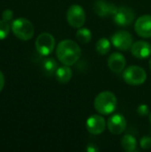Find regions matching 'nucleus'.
Listing matches in <instances>:
<instances>
[{
  "instance_id": "obj_10",
  "label": "nucleus",
  "mask_w": 151,
  "mask_h": 152,
  "mask_svg": "<svg viewBox=\"0 0 151 152\" xmlns=\"http://www.w3.org/2000/svg\"><path fill=\"white\" fill-rule=\"evenodd\" d=\"M107 126L109 131L116 135L121 134L126 129L127 124L125 117L121 114H114L108 119Z\"/></svg>"
},
{
  "instance_id": "obj_17",
  "label": "nucleus",
  "mask_w": 151,
  "mask_h": 152,
  "mask_svg": "<svg viewBox=\"0 0 151 152\" xmlns=\"http://www.w3.org/2000/svg\"><path fill=\"white\" fill-rule=\"evenodd\" d=\"M58 69V63L53 58H46L43 61V69L47 76L55 75Z\"/></svg>"
},
{
  "instance_id": "obj_3",
  "label": "nucleus",
  "mask_w": 151,
  "mask_h": 152,
  "mask_svg": "<svg viewBox=\"0 0 151 152\" xmlns=\"http://www.w3.org/2000/svg\"><path fill=\"white\" fill-rule=\"evenodd\" d=\"M12 31L14 36L22 40H30L35 34V28L32 22L25 18H18L12 23Z\"/></svg>"
},
{
  "instance_id": "obj_13",
  "label": "nucleus",
  "mask_w": 151,
  "mask_h": 152,
  "mask_svg": "<svg viewBox=\"0 0 151 152\" xmlns=\"http://www.w3.org/2000/svg\"><path fill=\"white\" fill-rule=\"evenodd\" d=\"M132 54L137 59H146L151 55V45L150 43L140 40L133 44L131 47Z\"/></svg>"
},
{
  "instance_id": "obj_9",
  "label": "nucleus",
  "mask_w": 151,
  "mask_h": 152,
  "mask_svg": "<svg viewBox=\"0 0 151 152\" xmlns=\"http://www.w3.org/2000/svg\"><path fill=\"white\" fill-rule=\"evenodd\" d=\"M85 126L90 134L93 135H98L105 131L107 123L104 118L101 115H92L87 118Z\"/></svg>"
},
{
  "instance_id": "obj_2",
  "label": "nucleus",
  "mask_w": 151,
  "mask_h": 152,
  "mask_svg": "<svg viewBox=\"0 0 151 152\" xmlns=\"http://www.w3.org/2000/svg\"><path fill=\"white\" fill-rule=\"evenodd\" d=\"M117 100L116 95L109 91L100 93L94 99L93 106L95 110L101 115H109L117 108Z\"/></svg>"
},
{
  "instance_id": "obj_15",
  "label": "nucleus",
  "mask_w": 151,
  "mask_h": 152,
  "mask_svg": "<svg viewBox=\"0 0 151 152\" xmlns=\"http://www.w3.org/2000/svg\"><path fill=\"white\" fill-rule=\"evenodd\" d=\"M56 79L61 84H67L72 78V69L68 65L61 66L57 69L55 72Z\"/></svg>"
},
{
  "instance_id": "obj_14",
  "label": "nucleus",
  "mask_w": 151,
  "mask_h": 152,
  "mask_svg": "<svg viewBox=\"0 0 151 152\" xmlns=\"http://www.w3.org/2000/svg\"><path fill=\"white\" fill-rule=\"evenodd\" d=\"M108 66L112 72L121 73L126 66V60L122 53H113L108 59Z\"/></svg>"
},
{
  "instance_id": "obj_11",
  "label": "nucleus",
  "mask_w": 151,
  "mask_h": 152,
  "mask_svg": "<svg viewBox=\"0 0 151 152\" xmlns=\"http://www.w3.org/2000/svg\"><path fill=\"white\" fill-rule=\"evenodd\" d=\"M134 29L137 35L143 38L151 37V15L145 14L139 17L134 24Z\"/></svg>"
},
{
  "instance_id": "obj_5",
  "label": "nucleus",
  "mask_w": 151,
  "mask_h": 152,
  "mask_svg": "<svg viewBox=\"0 0 151 152\" xmlns=\"http://www.w3.org/2000/svg\"><path fill=\"white\" fill-rule=\"evenodd\" d=\"M67 20L69 26L80 28L86 20V14L84 8L79 4H72L67 11Z\"/></svg>"
},
{
  "instance_id": "obj_21",
  "label": "nucleus",
  "mask_w": 151,
  "mask_h": 152,
  "mask_svg": "<svg viewBox=\"0 0 151 152\" xmlns=\"http://www.w3.org/2000/svg\"><path fill=\"white\" fill-rule=\"evenodd\" d=\"M140 146L143 150H149L151 148V137L143 136L140 141Z\"/></svg>"
},
{
  "instance_id": "obj_6",
  "label": "nucleus",
  "mask_w": 151,
  "mask_h": 152,
  "mask_svg": "<svg viewBox=\"0 0 151 152\" xmlns=\"http://www.w3.org/2000/svg\"><path fill=\"white\" fill-rule=\"evenodd\" d=\"M36 49L42 56H48L51 54L55 46V39L50 33H41L36 39Z\"/></svg>"
},
{
  "instance_id": "obj_22",
  "label": "nucleus",
  "mask_w": 151,
  "mask_h": 152,
  "mask_svg": "<svg viewBox=\"0 0 151 152\" xmlns=\"http://www.w3.org/2000/svg\"><path fill=\"white\" fill-rule=\"evenodd\" d=\"M137 113L142 117H146L150 114V109L146 104H141L137 109Z\"/></svg>"
},
{
  "instance_id": "obj_7",
  "label": "nucleus",
  "mask_w": 151,
  "mask_h": 152,
  "mask_svg": "<svg viewBox=\"0 0 151 152\" xmlns=\"http://www.w3.org/2000/svg\"><path fill=\"white\" fill-rule=\"evenodd\" d=\"M111 43L117 49L127 51L133 44V37L131 33L125 30H119L112 35Z\"/></svg>"
},
{
  "instance_id": "obj_24",
  "label": "nucleus",
  "mask_w": 151,
  "mask_h": 152,
  "mask_svg": "<svg viewBox=\"0 0 151 152\" xmlns=\"http://www.w3.org/2000/svg\"><path fill=\"white\" fill-rule=\"evenodd\" d=\"M86 151L88 152H97L99 151V149L96 147L95 144H89L88 147L86 148Z\"/></svg>"
},
{
  "instance_id": "obj_20",
  "label": "nucleus",
  "mask_w": 151,
  "mask_h": 152,
  "mask_svg": "<svg viewBox=\"0 0 151 152\" xmlns=\"http://www.w3.org/2000/svg\"><path fill=\"white\" fill-rule=\"evenodd\" d=\"M11 30V26L10 23L4 20H0V40L5 39Z\"/></svg>"
},
{
  "instance_id": "obj_26",
  "label": "nucleus",
  "mask_w": 151,
  "mask_h": 152,
  "mask_svg": "<svg viewBox=\"0 0 151 152\" xmlns=\"http://www.w3.org/2000/svg\"><path fill=\"white\" fill-rule=\"evenodd\" d=\"M150 70H151V58H150Z\"/></svg>"
},
{
  "instance_id": "obj_25",
  "label": "nucleus",
  "mask_w": 151,
  "mask_h": 152,
  "mask_svg": "<svg viewBox=\"0 0 151 152\" xmlns=\"http://www.w3.org/2000/svg\"><path fill=\"white\" fill-rule=\"evenodd\" d=\"M4 86V74L0 71V93L2 92Z\"/></svg>"
},
{
  "instance_id": "obj_16",
  "label": "nucleus",
  "mask_w": 151,
  "mask_h": 152,
  "mask_svg": "<svg viewBox=\"0 0 151 152\" xmlns=\"http://www.w3.org/2000/svg\"><path fill=\"white\" fill-rule=\"evenodd\" d=\"M121 145L125 151L133 152L136 151L137 148V141L132 134H126L122 138Z\"/></svg>"
},
{
  "instance_id": "obj_18",
  "label": "nucleus",
  "mask_w": 151,
  "mask_h": 152,
  "mask_svg": "<svg viewBox=\"0 0 151 152\" xmlns=\"http://www.w3.org/2000/svg\"><path fill=\"white\" fill-rule=\"evenodd\" d=\"M76 37H77V39L83 45L85 44H88L91 40H92V32L89 28H79L77 31V34H76Z\"/></svg>"
},
{
  "instance_id": "obj_8",
  "label": "nucleus",
  "mask_w": 151,
  "mask_h": 152,
  "mask_svg": "<svg viewBox=\"0 0 151 152\" xmlns=\"http://www.w3.org/2000/svg\"><path fill=\"white\" fill-rule=\"evenodd\" d=\"M113 17H114V21L118 26L125 27V26H130L133 22L135 14L132 8L127 6H121V7H117V10L116 11Z\"/></svg>"
},
{
  "instance_id": "obj_4",
  "label": "nucleus",
  "mask_w": 151,
  "mask_h": 152,
  "mask_svg": "<svg viewBox=\"0 0 151 152\" xmlns=\"http://www.w3.org/2000/svg\"><path fill=\"white\" fill-rule=\"evenodd\" d=\"M123 79L130 86H141L147 79V73L144 69L139 66H129L123 72Z\"/></svg>"
},
{
  "instance_id": "obj_19",
  "label": "nucleus",
  "mask_w": 151,
  "mask_h": 152,
  "mask_svg": "<svg viewBox=\"0 0 151 152\" xmlns=\"http://www.w3.org/2000/svg\"><path fill=\"white\" fill-rule=\"evenodd\" d=\"M95 48H96V51L99 54L105 55L110 50V42L106 37H102L97 41Z\"/></svg>"
},
{
  "instance_id": "obj_1",
  "label": "nucleus",
  "mask_w": 151,
  "mask_h": 152,
  "mask_svg": "<svg viewBox=\"0 0 151 152\" xmlns=\"http://www.w3.org/2000/svg\"><path fill=\"white\" fill-rule=\"evenodd\" d=\"M56 55L62 64L72 66L80 59L81 48L77 42L71 39H65L58 44Z\"/></svg>"
},
{
  "instance_id": "obj_23",
  "label": "nucleus",
  "mask_w": 151,
  "mask_h": 152,
  "mask_svg": "<svg viewBox=\"0 0 151 152\" xmlns=\"http://www.w3.org/2000/svg\"><path fill=\"white\" fill-rule=\"evenodd\" d=\"M2 17H3V20H4L10 22V21L12 20V17H13V12H12V10L6 9V10H4V11L2 12Z\"/></svg>"
},
{
  "instance_id": "obj_27",
  "label": "nucleus",
  "mask_w": 151,
  "mask_h": 152,
  "mask_svg": "<svg viewBox=\"0 0 151 152\" xmlns=\"http://www.w3.org/2000/svg\"><path fill=\"white\" fill-rule=\"evenodd\" d=\"M150 121L151 122V112H150Z\"/></svg>"
},
{
  "instance_id": "obj_12",
  "label": "nucleus",
  "mask_w": 151,
  "mask_h": 152,
  "mask_svg": "<svg viewBox=\"0 0 151 152\" xmlns=\"http://www.w3.org/2000/svg\"><path fill=\"white\" fill-rule=\"evenodd\" d=\"M117 7L110 2L105 0H97L93 4V11L100 17H107L109 15H114Z\"/></svg>"
}]
</instances>
